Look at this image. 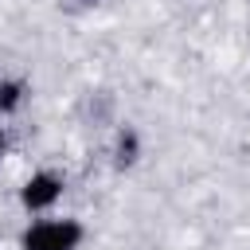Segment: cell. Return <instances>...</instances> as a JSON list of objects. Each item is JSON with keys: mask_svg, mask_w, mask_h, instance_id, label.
<instances>
[{"mask_svg": "<svg viewBox=\"0 0 250 250\" xmlns=\"http://www.w3.org/2000/svg\"><path fill=\"white\" fill-rule=\"evenodd\" d=\"M137 156H141V137H137L133 125H125V129L117 133V145H113V164H117V168H133Z\"/></svg>", "mask_w": 250, "mask_h": 250, "instance_id": "3", "label": "cell"}, {"mask_svg": "<svg viewBox=\"0 0 250 250\" xmlns=\"http://www.w3.org/2000/svg\"><path fill=\"white\" fill-rule=\"evenodd\" d=\"M74 8H94V4H102V0H70Z\"/></svg>", "mask_w": 250, "mask_h": 250, "instance_id": "5", "label": "cell"}, {"mask_svg": "<svg viewBox=\"0 0 250 250\" xmlns=\"http://www.w3.org/2000/svg\"><path fill=\"white\" fill-rule=\"evenodd\" d=\"M62 188H66L62 176H55V172H31V176L23 180V188H20V203H23V211H31V215L51 211V207L59 203Z\"/></svg>", "mask_w": 250, "mask_h": 250, "instance_id": "2", "label": "cell"}, {"mask_svg": "<svg viewBox=\"0 0 250 250\" xmlns=\"http://www.w3.org/2000/svg\"><path fill=\"white\" fill-rule=\"evenodd\" d=\"M82 234L78 219H35L20 234V250H78Z\"/></svg>", "mask_w": 250, "mask_h": 250, "instance_id": "1", "label": "cell"}, {"mask_svg": "<svg viewBox=\"0 0 250 250\" xmlns=\"http://www.w3.org/2000/svg\"><path fill=\"white\" fill-rule=\"evenodd\" d=\"M0 152H4V129H0Z\"/></svg>", "mask_w": 250, "mask_h": 250, "instance_id": "6", "label": "cell"}, {"mask_svg": "<svg viewBox=\"0 0 250 250\" xmlns=\"http://www.w3.org/2000/svg\"><path fill=\"white\" fill-rule=\"evenodd\" d=\"M27 98V82L23 78H0V117H12Z\"/></svg>", "mask_w": 250, "mask_h": 250, "instance_id": "4", "label": "cell"}]
</instances>
